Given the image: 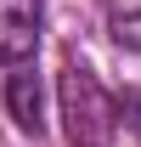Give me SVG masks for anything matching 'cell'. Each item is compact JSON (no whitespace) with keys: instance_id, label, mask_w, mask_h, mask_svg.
<instances>
[{"instance_id":"6da1fadb","label":"cell","mask_w":141,"mask_h":147,"mask_svg":"<svg viewBox=\"0 0 141 147\" xmlns=\"http://www.w3.org/2000/svg\"><path fill=\"white\" fill-rule=\"evenodd\" d=\"M56 102H62V130H68L73 147H113V130H119V102L102 91V79L90 62L73 57L62 79H56Z\"/></svg>"},{"instance_id":"7a4b0ae2","label":"cell","mask_w":141,"mask_h":147,"mask_svg":"<svg viewBox=\"0 0 141 147\" xmlns=\"http://www.w3.org/2000/svg\"><path fill=\"white\" fill-rule=\"evenodd\" d=\"M6 113L17 119L23 136H40V130H45V85H40L34 57L6 62Z\"/></svg>"},{"instance_id":"3957f363","label":"cell","mask_w":141,"mask_h":147,"mask_svg":"<svg viewBox=\"0 0 141 147\" xmlns=\"http://www.w3.org/2000/svg\"><path fill=\"white\" fill-rule=\"evenodd\" d=\"M40 28H45V0H0V57L6 62L34 57Z\"/></svg>"},{"instance_id":"277c9868","label":"cell","mask_w":141,"mask_h":147,"mask_svg":"<svg viewBox=\"0 0 141 147\" xmlns=\"http://www.w3.org/2000/svg\"><path fill=\"white\" fill-rule=\"evenodd\" d=\"M107 34H113V45H119V51H136V57H141V6H136V11H119Z\"/></svg>"}]
</instances>
